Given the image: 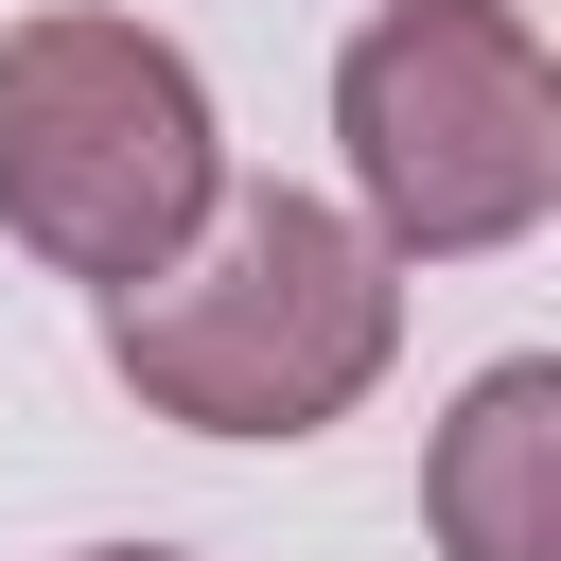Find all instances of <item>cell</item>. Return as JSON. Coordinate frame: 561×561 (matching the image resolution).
Returning a JSON list of instances; mask_svg holds the SVG:
<instances>
[{
  "label": "cell",
  "instance_id": "obj_1",
  "mask_svg": "<svg viewBox=\"0 0 561 561\" xmlns=\"http://www.w3.org/2000/svg\"><path fill=\"white\" fill-rule=\"evenodd\" d=\"M105 368L193 438H316L403 368V263L333 193H210V228L105 298Z\"/></svg>",
  "mask_w": 561,
  "mask_h": 561
},
{
  "label": "cell",
  "instance_id": "obj_2",
  "mask_svg": "<svg viewBox=\"0 0 561 561\" xmlns=\"http://www.w3.org/2000/svg\"><path fill=\"white\" fill-rule=\"evenodd\" d=\"M333 140L386 263H491L561 210V53L526 0H386L333 53Z\"/></svg>",
  "mask_w": 561,
  "mask_h": 561
},
{
  "label": "cell",
  "instance_id": "obj_3",
  "mask_svg": "<svg viewBox=\"0 0 561 561\" xmlns=\"http://www.w3.org/2000/svg\"><path fill=\"white\" fill-rule=\"evenodd\" d=\"M210 193H228V123L175 35H140L105 0H53L0 35V228L53 280H88V298L158 280L210 228Z\"/></svg>",
  "mask_w": 561,
  "mask_h": 561
},
{
  "label": "cell",
  "instance_id": "obj_4",
  "mask_svg": "<svg viewBox=\"0 0 561 561\" xmlns=\"http://www.w3.org/2000/svg\"><path fill=\"white\" fill-rule=\"evenodd\" d=\"M421 526L438 561H561V351H508L456 386L421 456Z\"/></svg>",
  "mask_w": 561,
  "mask_h": 561
},
{
  "label": "cell",
  "instance_id": "obj_5",
  "mask_svg": "<svg viewBox=\"0 0 561 561\" xmlns=\"http://www.w3.org/2000/svg\"><path fill=\"white\" fill-rule=\"evenodd\" d=\"M88 561H175V543H88Z\"/></svg>",
  "mask_w": 561,
  "mask_h": 561
}]
</instances>
